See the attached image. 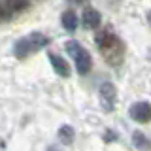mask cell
<instances>
[{"label": "cell", "instance_id": "obj_1", "mask_svg": "<svg viewBox=\"0 0 151 151\" xmlns=\"http://www.w3.org/2000/svg\"><path fill=\"white\" fill-rule=\"evenodd\" d=\"M96 45L100 49L102 57L106 59L108 64L111 66H119L123 63L125 57V44L117 34H113L111 30H102L96 36Z\"/></svg>", "mask_w": 151, "mask_h": 151}, {"label": "cell", "instance_id": "obj_2", "mask_svg": "<svg viewBox=\"0 0 151 151\" xmlns=\"http://www.w3.org/2000/svg\"><path fill=\"white\" fill-rule=\"evenodd\" d=\"M49 42H51L49 36H45L44 32H30V34H25L13 44V55H15L19 60H23V59H27V57L42 51L44 47H47Z\"/></svg>", "mask_w": 151, "mask_h": 151}, {"label": "cell", "instance_id": "obj_3", "mask_svg": "<svg viewBox=\"0 0 151 151\" xmlns=\"http://www.w3.org/2000/svg\"><path fill=\"white\" fill-rule=\"evenodd\" d=\"M66 51H68L70 59L74 60L76 64V70H78V74H89L93 68V59H91V53H89L85 47L79 44V42L76 40H68L66 42Z\"/></svg>", "mask_w": 151, "mask_h": 151}, {"label": "cell", "instance_id": "obj_4", "mask_svg": "<svg viewBox=\"0 0 151 151\" xmlns=\"http://www.w3.org/2000/svg\"><path fill=\"white\" fill-rule=\"evenodd\" d=\"M98 100H100L102 111L111 113L117 104V87L111 81H102L98 87Z\"/></svg>", "mask_w": 151, "mask_h": 151}, {"label": "cell", "instance_id": "obj_5", "mask_svg": "<svg viewBox=\"0 0 151 151\" xmlns=\"http://www.w3.org/2000/svg\"><path fill=\"white\" fill-rule=\"evenodd\" d=\"M129 115L136 123H149L151 121V102H147V100L134 102L129 108Z\"/></svg>", "mask_w": 151, "mask_h": 151}, {"label": "cell", "instance_id": "obj_6", "mask_svg": "<svg viewBox=\"0 0 151 151\" xmlns=\"http://www.w3.org/2000/svg\"><path fill=\"white\" fill-rule=\"evenodd\" d=\"M81 19H83V27L85 28H91V30L98 28V27H100V23H102L100 12H98L96 8H93V6H85L83 13H81Z\"/></svg>", "mask_w": 151, "mask_h": 151}, {"label": "cell", "instance_id": "obj_7", "mask_svg": "<svg viewBox=\"0 0 151 151\" xmlns=\"http://www.w3.org/2000/svg\"><path fill=\"white\" fill-rule=\"evenodd\" d=\"M47 57H49V63H51V66H53V70H55L57 76H60V78H70L72 68H70V64L66 63L63 57L57 55V53H49Z\"/></svg>", "mask_w": 151, "mask_h": 151}, {"label": "cell", "instance_id": "obj_8", "mask_svg": "<svg viewBox=\"0 0 151 151\" xmlns=\"http://www.w3.org/2000/svg\"><path fill=\"white\" fill-rule=\"evenodd\" d=\"M63 27H64V30L66 32H76L78 30V25H79V21H78V15H76V12H72V9H66V12L63 13Z\"/></svg>", "mask_w": 151, "mask_h": 151}, {"label": "cell", "instance_id": "obj_9", "mask_svg": "<svg viewBox=\"0 0 151 151\" xmlns=\"http://www.w3.org/2000/svg\"><path fill=\"white\" fill-rule=\"evenodd\" d=\"M132 145L140 151H151V138H147L144 132L136 130L132 132Z\"/></svg>", "mask_w": 151, "mask_h": 151}, {"label": "cell", "instance_id": "obj_10", "mask_svg": "<svg viewBox=\"0 0 151 151\" xmlns=\"http://www.w3.org/2000/svg\"><path fill=\"white\" fill-rule=\"evenodd\" d=\"M59 140H60V144H64V145H72L74 140H76V130L70 125H63L59 129Z\"/></svg>", "mask_w": 151, "mask_h": 151}, {"label": "cell", "instance_id": "obj_11", "mask_svg": "<svg viewBox=\"0 0 151 151\" xmlns=\"http://www.w3.org/2000/svg\"><path fill=\"white\" fill-rule=\"evenodd\" d=\"M106 134H108V138H104V140H108V142H110V140H115V136H113V132H111V130H108ZM106 134H104V136H106Z\"/></svg>", "mask_w": 151, "mask_h": 151}, {"label": "cell", "instance_id": "obj_12", "mask_svg": "<svg viewBox=\"0 0 151 151\" xmlns=\"http://www.w3.org/2000/svg\"><path fill=\"white\" fill-rule=\"evenodd\" d=\"M147 23H149V27H151V9L147 12Z\"/></svg>", "mask_w": 151, "mask_h": 151}]
</instances>
